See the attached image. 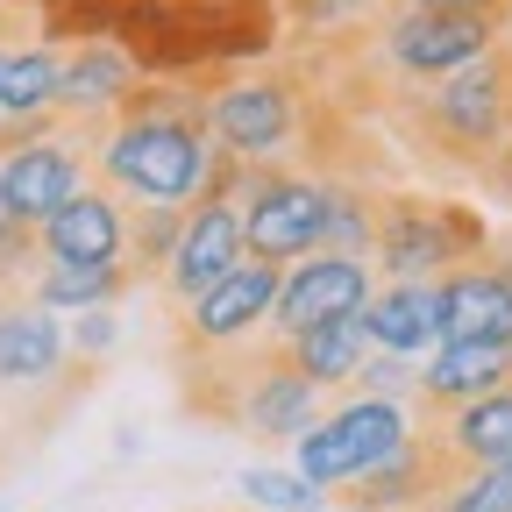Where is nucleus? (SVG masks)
<instances>
[{"mask_svg":"<svg viewBox=\"0 0 512 512\" xmlns=\"http://www.w3.org/2000/svg\"><path fill=\"white\" fill-rule=\"evenodd\" d=\"M377 121H392L420 164L470 178L491 200H512V29L484 57H470L463 72L384 93Z\"/></svg>","mask_w":512,"mask_h":512,"instance_id":"obj_1","label":"nucleus"},{"mask_svg":"<svg viewBox=\"0 0 512 512\" xmlns=\"http://www.w3.org/2000/svg\"><path fill=\"white\" fill-rule=\"evenodd\" d=\"M214 136L200 114V79H143L107 121H93L86 171L114 200L192 207L214 178Z\"/></svg>","mask_w":512,"mask_h":512,"instance_id":"obj_2","label":"nucleus"},{"mask_svg":"<svg viewBox=\"0 0 512 512\" xmlns=\"http://www.w3.org/2000/svg\"><path fill=\"white\" fill-rule=\"evenodd\" d=\"M306 107H313V86H306V72L285 50L249 57V64H221V72H200L207 136H214L221 157H242V164H292Z\"/></svg>","mask_w":512,"mask_h":512,"instance_id":"obj_3","label":"nucleus"},{"mask_svg":"<svg viewBox=\"0 0 512 512\" xmlns=\"http://www.w3.org/2000/svg\"><path fill=\"white\" fill-rule=\"evenodd\" d=\"M484 242H491V221L470 200L377 185V235H370V271L377 278H441V271L470 264Z\"/></svg>","mask_w":512,"mask_h":512,"instance_id":"obj_4","label":"nucleus"},{"mask_svg":"<svg viewBox=\"0 0 512 512\" xmlns=\"http://www.w3.org/2000/svg\"><path fill=\"white\" fill-rule=\"evenodd\" d=\"M413 399H384V392H342V406H320V420L292 441V470L306 484H342L384 456H399L413 441Z\"/></svg>","mask_w":512,"mask_h":512,"instance_id":"obj_5","label":"nucleus"},{"mask_svg":"<svg viewBox=\"0 0 512 512\" xmlns=\"http://www.w3.org/2000/svg\"><path fill=\"white\" fill-rule=\"evenodd\" d=\"M86 143H93V121H50L22 143H0V200H8L15 221H43L57 200H72V192L93 178L86 171Z\"/></svg>","mask_w":512,"mask_h":512,"instance_id":"obj_6","label":"nucleus"},{"mask_svg":"<svg viewBox=\"0 0 512 512\" xmlns=\"http://www.w3.org/2000/svg\"><path fill=\"white\" fill-rule=\"evenodd\" d=\"M278 271L271 256H242L228 278H214L200 299L171 306V342L178 356H207V349H235V342H256L271 320V292H278Z\"/></svg>","mask_w":512,"mask_h":512,"instance_id":"obj_7","label":"nucleus"},{"mask_svg":"<svg viewBox=\"0 0 512 512\" xmlns=\"http://www.w3.org/2000/svg\"><path fill=\"white\" fill-rule=\"evenodd\" d=\"M93 363L72 356L64 313L29 299L22 285L0 292V392H57V384H86Z\"/></svg>","mask_w":512,"mask_h":512,"instance_id":"obj_8","label":"nucleus"},{"mask_svg":"<svg viewBox=\"0 0 512 512\" xmlns=\"http://www.w3.org/2000/svg\"><path fill=\"white\" fill-rule=\"evenodd\" d=\"M377 271L363 264V256H335V249H306L292 256V264L278 271V292H271V320H264V335L292 342L299 328H313V320H328V313H356L370 299Z\"/></svg>","mask_w":512,"mask_h":512,"instance_id":"obj_9","label":"nucleus"},{"mask_svg":"<svg viewBox=\"0 0 512 512\" xmlns=\"http://www.w3.org/2000/svg\"><path fill=\"white\" fill-rule=\"evenodd\" d=\"M441 342H505L512 349V242H484L470 264L434 278Z\"/></svg>","mask_w":512,"mask_h":512,"instance_id":"obj_10","label":"nucleus"},{"mask_svg":"<svg viewBox=\"0 0 512 512\" xmlns=\"http://www.w3.org/2000/svg\"><path fill=\"white\" fill-rule=\"evenodd\" d=\"M121 235H128V207L100 178H86L72 200H57L36 221V264H64V271H128L121 264Z\"/></svg>","mask_w":512,"mask_h":512,"instance_id":"obj_11","label":"nucleus"},{"mask_svg":"<svg viewBox=\"0 0 512 512\" xmlns=\"http://www.w3.org/2000/svg\"><path fill=\"white\" fill-rule=\"evenodd\" d=\"M242 221H235V207L228 200H192L185 207V228H178V242H171V256H164V271H157V299L164 306H185V299H200L214 278H228L235 264H242Z\"/></svg>","mask_w":512,"mask_h":512,"instance_id":"obj_12","label":"nucleus"},{"mask_svg":"<svg viewBox=\"0 0 512 512\" xmlns=\"http://www.w3.org/2000/svg\"><path fill=\"white\" fill-rule=\"evenodd\" d=\"M150 72L136 64V50L114 36H72L57 43V114L64 121H107Z\"/></svg>","mask_w":512,"mask_h":512,"instance_id":"obj_13","label":"nucleus"},{"mask_svg":"<svg viewBox=\"0 0 512 512\" xmlns=\"http://www.w3.org/2000/svg\"><path fill=\"white\" fill-rule=\"evenodd\" d=\"M448 470H456V463H448L441 448L420 434V420H413V441L399 448V456H384V463L328 484V505L335 512H427V498L441 491Z\"/></svg>","mask_w":512,"mask_h":512,"instance_id":"obj_14","label":"nucleus"},{"mask_svg":"<svg viewBox=\"0 0 512 512\" xmlns=\"http://www.w3.org/2000/svg\"><path fill=\"white\" fill-rule=\"evenodd\" d=\"M320 406H328V392L306 384V377L292 370L285 342L271 335L264 356H256V370H249V384H242L235 427H242V434H264V441H299V434L320 420Z\"/></svg>","mask_w":512,"mask_h":512,"instance_id":"obj_15","label":"nucleus"},{"mask_svg":"<svg viewBox=\"0 0 512 512\" xmlns=\"http://www.w3.org/2000/svg\"><path fill=\"white\" fill-rule=\"evenodd\" d=\"M420 434L456 470H512V384L484 399H463L448 413H420Z\"/></svg>","mask_w":512,"mask_h":512,"instance_id":"obj_16","label":"nucleus"},{"mask_svg":"<svg viewBox=\"0 0 512 512\" xmlns=\"http://www.w3.org/2000/svg\"><path fill=\"white\" fill-rule=\"evenodd\" d=\"M363 328H370V349L406 356V363H427L434 342H441L434 278H377L370 299H363Z\"/></svg>","mask_w":512,"mask_h":512,"instance_id":"obj_17","label":"nucleus"},{"mask_svg":"<svg viewBox=\"0 0 512 512\" xmlns=\"http://www.w3.org/2000/svg\"><path fill=\"white\" fill-rule=\"evenodd\" d=\"M512 384V349L505 342H434V356L413 370V413H448L463 399H484Z\"/></svg>","mask_w":512,"mask_h":512,"instance_id":"obj_18","label":"nucleus"},{"mask_svg":"<svg viewBox=\"0 0 512 512\" xmlns=\"http://www.w3.org/2000/svg\"><path fill=\"white\" fill-rule=\"evenodd\" d=\"M292 370L306 384H320V392H356V370L370 356V328H363V306L356 313H328V320H313V328H299L285 342Z\"/></svg>","mask_w":512,"mask_h":512,"instance_id":"obj_19","label":"nucleus"},{"mask_svg":"<svg viewBox=\"0 0 512 512\" xmlns=\"http://www.w3.org/2000/svg\"><path fill=\"white\" fill-rule=\"evenodd\" d=\"M50 114H57V43L43 36L0 43V128L50 121Z\"/></svg>","mask_w":512,"mask_h":512,"instance_id":"obj_20","label":"nucleus"},{"mask_svg":"<svg viewBox=\"0 0 512 512\" xmlns=\"http://www.w3.org/2000/svg\"><path fill=\"white\" fill-rule=\"evenodd\" d=\"M377 185L384 178H328V221H320V249L363 256L370 264V235H377Z\"/></svg>","mask_w":512,"mask_h":512,"instance_id":"obj_21","label":"nucleus"},{"mask_svg":"<svg viewBox=\"0 0 512 512\" xmlns=\"http://www.w3.org/2000/svg\"><path fill=\"white\" fill-rule=\"evenodd\" d=\"M29 299H43L50 313H93V306H114L121 292H136L128 285V271H64V264H36L29 271V285H22Z\"/></svg>","mask_w":512,"mask_h":512,"instance_id":"obj_22","label":"nucleus"},{"mask_svg":"<svg viewBox=\"0 0 512 512\" xmlns=\"http://www.w3.org/2000/svg\"><path fill=\"white\" fill-rule=\"evenodd\" d=\"M128 207V235H121V264H128V285H157L164 256L185 228V207H150V200H121Z\"/></svg>","mask_w":512,"mask_h":512,"instance_id":"obj_23","label":"nucleus"},{"mask_svg":"<svg viewBox=\"0 0 512 512\" xmlns=\"http://www.w3.org/2000/svg\"><path fill=\"white\" fill-rule=\"evenodd\" d=\"M370 8L377 0H278V22H285V43H335L363 29Z\"/></svg>","mask_w":512,"mask_h":512,"instance_id":"obj_24","label":"nucleus"},{"mask_svg":"<svg viewBox=\"0 0 512 512\" xmlns=\"http://www.w3.org/2000/svg\"><path fill=\"white\" fill-rule=\"evenodd\" d=\"M427 512H512V470H448Z\"/></svg>","mask_w":512,"mask_h":512,"instance_id":"obj_25","label":"nucleus"},{"mask_svg":"<svg viewBox=\"0 0 512 512\" xmlns=\"http://www.w3.org/2000/svg\"><path fill=\"white\" fill-rule=\"evenodd\" d=\"M242 498H249V512H320L328 505V491L306 484L299 470H242Z\"/></svg>","mask_w":512,"mask_h":512,"instance_id":"obj_26","label":"nucleus"},{"mask_svg":"<svg viewBox=\"0 0 512 512\" xmlns=\"http://www.w3.org/2000/svg\"><path fill=\"white\" fill-rule=\"evenodd\" d=\"M29 271H36V228H29V221H15V214H8V200H0V292L29 285Z\"/></svg>","mask_w":512,"mask_h":512,"instance_id":"obj_27","label":"nucleus"},{"mask_svg":"<svg viewBox=\"0 0 512 512\" xmlns=\"http://www.w3.org/2000/svg\"><path fill=\"white\" fill-rule=\"evenodd\" d=\"M420 8H456V15H484V22L512 29V0H420Z\"/></svg>","mask_w":512,"mask_h":512,"instance_id":"obj_28","label":"nucleus"},{"mask_svg":"<svg viewBox=\"0 0 512 512\" xmlns=\"http://www.w3.org/2000/svg\"><path fill=\"white\" fill-rule=\"evenodd\" d=\"M22 36H36V15L15 8V0H0V43H22Z\"/></svg>","mask_w":512,"mask_h":512,"instance_id":"obj_29","label":"nucleus"},{"mask_svg":"<svg viewBox=\"0 0 512 512\" xmlns=\"http://www.w3.org/2000/svg\"><path fill=\"white\" fill-rule=\"evenodd\" d=\"M15 8H29V15H36V29H43V22H50V15L64 8V0H15Z\"/></svg>","mask_w":512,"mask_h":512,"instance_id":"obj_30","label":"nucleus"}]
</instances>
